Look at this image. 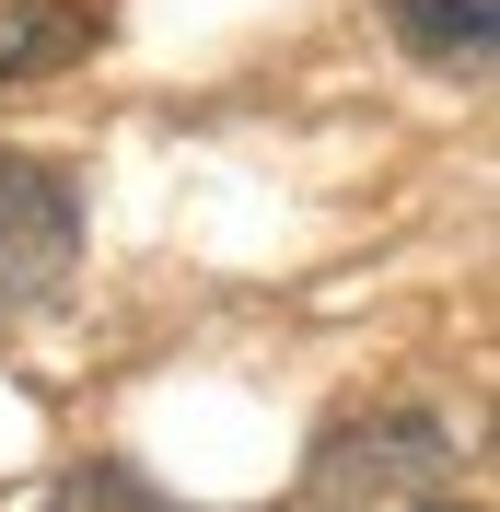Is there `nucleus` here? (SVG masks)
Returning <instances> with one entry per match:
<instances>
[{
	"label": "nucleus",
	"instance_id": "obj_1",
	"mask_svg": "<svg viewBox=\"0 0 500 512\" xmlns=\"http://www.w3.org/2000/svg\"><path fill=\"white\" fill-rule=\"evenodd\" d=\"M70 256H82V187L0 140V315L47 303L70 280Z\"/></svg>",
	"mask_w": 500,
	"mask_h": 512
},
{
	"label": "nucleus",
	"instance_id": "obj_2",
	"mask_svg": "<svg viewBox=\"0 0 500 512\" xmlns=\"http://www.w3.org/2000/svg\"><path fill=\"white\" fill-rule=\"evenodd\" d=\"M94 35H105V0H0V82L70 70Z\"/></svg>",
	"mask_w": 500,
	"mask_h": 512
},
{
	"label": "nucleus",
	"instance_id": "obj_3",
	"mask_svg": "<svg viewBox=\"0 0 500 512\" xmlns=\"http://www.w3.org/2000/svg\"><path fill=\"white\" fill-rule=\"evenodd\" d=\"M384 12L431 70H489V47H500V0H384Z\"/></svg>",
	"mask_w": 500,
	"mask_h": 512
}]
</instances>
